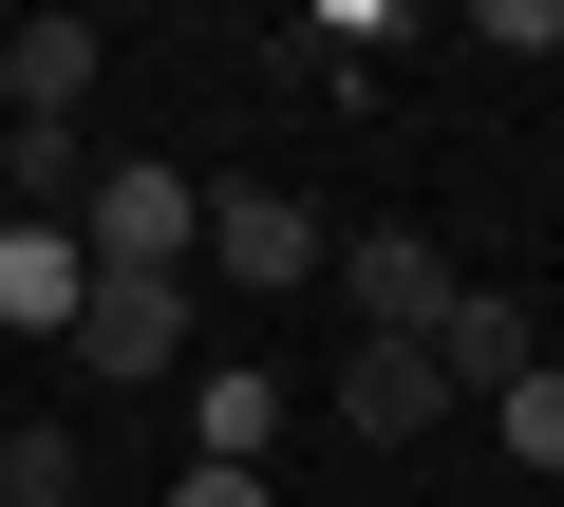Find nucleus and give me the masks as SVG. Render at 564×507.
<instances>
[{
  "label": "nucleus",
  "instance_id": "f03ea898",
  "mask_svg": "<svg viewBox=\"0 0 564 507\" xmlns=\"http://www.w3.org/2000/svg\"><path fill=\"white\" fill-rule=\"evenodd\" d=\"M207 283H245V301H282V283H339V225L302 207V188H207Z\"/></svg>",
  "mask_w": 564,
  "mask_h": 507
},
{
  "label": "nucleus",
  "instance_id": "423d86ee",
  "mask_svg": "<svg viewBox=\"0 0 564 507\" xmlns=\"http://www.w3.org/2000/svg\"><path fill=\"white\" fill-rule=\"evenodd\" d=\"M0 320H20V339H76L95 320V244L20 207V225H0Z\"/></svg>",
  "mask_w": 564,
  "mask_h": 507
},
{
  "label": "nucleus",
  "instance_id": "9d476101",
  "mask_svg": "<svg viewBox=\"0 0 564 507\" xmlns=\"http://www.w3.org/2000/svg\"><path fill=\"white\" fill-rule=\"evenodd\" d=\"M0 169H20V207H39V225H76V207H95V151H76V113H20V132H0Z\"/></svg>",
  "mask_w": 564,
  "mask_h": 507
},
{
  "label": "nucleus",
  "instance_id": "6e6552de",
  "mask_svg": "<svg viewBox=\"0 0 564 507\" xmlns=\"http://www.w3.org/2000/svg\"><path fill=\"white\" fill-rule=\"evenodd\" d=\"M188 451H207V470H263V451H282V357H207V376H188Z\"/></svg>",
  "mask_w": 564,
  "mask_h": 507
},
{
  "label": "nucleus",
  "instance_id": "ddd939ff",
  "mask_svg": "<svg viewBox=\"0 0 564 507\" xmlns=\"http://www.w3.org/2000/svg\"><path fill=\"white\" fill-rule=\"evenodd\" d=\"M170 507H263V470H207V451H188V470H170Z\"/></svg>",
  "mask_w": 564,
  "mask_h": 507
},
{
  "label": "nucleus",
  "instance_id": "39448f33",
  "mask_svg": "<svg viewBox=\"0 0 564 507\" xmlns=\"http://www.w3.org/2000/svg\"><path fill=\"white\" fill-rule=\"evenodd\" d=\"M433 414H452V376H433V339H358V357H339V432H358V451H414Z\"/></svg>",
  "mask_w": 564,
  "mask_h": 507
},
{
  "label": "nucleus",
  "instance_id": "9b49d317",
  "mask_svg": "<svg viewBox=\"0 0 564 507\" xmlns=\"http://www.w3.org/2000/svg\"><path fill=\"white\" fill-rule=\"evenodd\" d=\"M0 507H76V432H57V414L0 432Z\"/></svg>",
  "mask_w": 564,
  "mask_h": 507
},
{
  "label": "nucleus",
  "instance_id": "1a4fd4ad",
  "mask_svg": "<svg viewBox=\"0 0 564 507\" xmlns=\"http://www.w3.org/2000/svg\"><path fill=\"white\" fill-rule=\"evenodd\" d=\"M95 95V20H20L0 38V113H76Z\"/></svg>",
  "mask_w": 564,
  "mask_h": 507
},
{
  "label": "nucleus",
  "instance_id": "20e7f679",
  "mask_svg": "<svg viewBox=\"0 0 564 507\" xmlns=\"http://www.w3.org/2000/svg\"><path fill=\"white\" fill-rule=\"evenodd\" d=\"M433 376H452V395H489V414H508V395H527V376H545V320H527V301H508V283H470V301H452V320H433Z\"/></svg>",
  "mask_w": 564,
  "mask_h": 507
},
{
  "label": "nucleus",
  "instance_id": "0eeeda50",
  "mask_svg": "<svg viewBox=\"0 0 564 507\" xmlns=\"http://www.w3.org/2000/svg\"><path fill=\"white\" fill-rule=\"evenodd\" d=\"M76 357H95L113 395H132V376H170V357H188V283H113V264H95V320H76Z\"/></svg>",
  "mask_w": 564,
  "mask_h": 507
},
{
  "label": "nucleus",
  "instance_id": "f8f14e48",
  "mask_svg": "<svg viewBox=\"0 0 564 507\" xmlns=\"http://www.w3.org/2000/svg\"><path fill=\"white\" fill-rule=\"evenodd\" d=\"M489 432H508V451H527V470H564V357H545V376H527V395H508V414H489Z\"/></svg>",
  "mask_w": 564,
  "mask_h": 507
},
{
  "label": "nucleus",
  "instance_id": "f257e3e1",
  "mask_svg": "<svg viewBox=\"0 0 564 507\" xmlns=\"http://www.w3.org/2000/svg\"><path fill=\"white\" fill-rule=\"evenodd\" d=\"M76 244H95L113 283H207V169L113 151V169H95V207H76Z\"/></svg>",
  "mask_w": 564,
  "mask_h": 507
},
{
  "label": "nucleus",
  "instance_id": "7ed1b4c3",
  "mask_svg": "<svg viewBox=\"0 0 564 507\" xmlns=\"http://www.w3.org/2000/svg\"><path fill=\"white\" fill-rule=\"evenodd\" d=\"M339 301H358L377 339H433L470 283H452V244H433V225H339Z\"/></svg>",
  "mask_w": 564,
  "mask_h": 507
}]
</instances>
